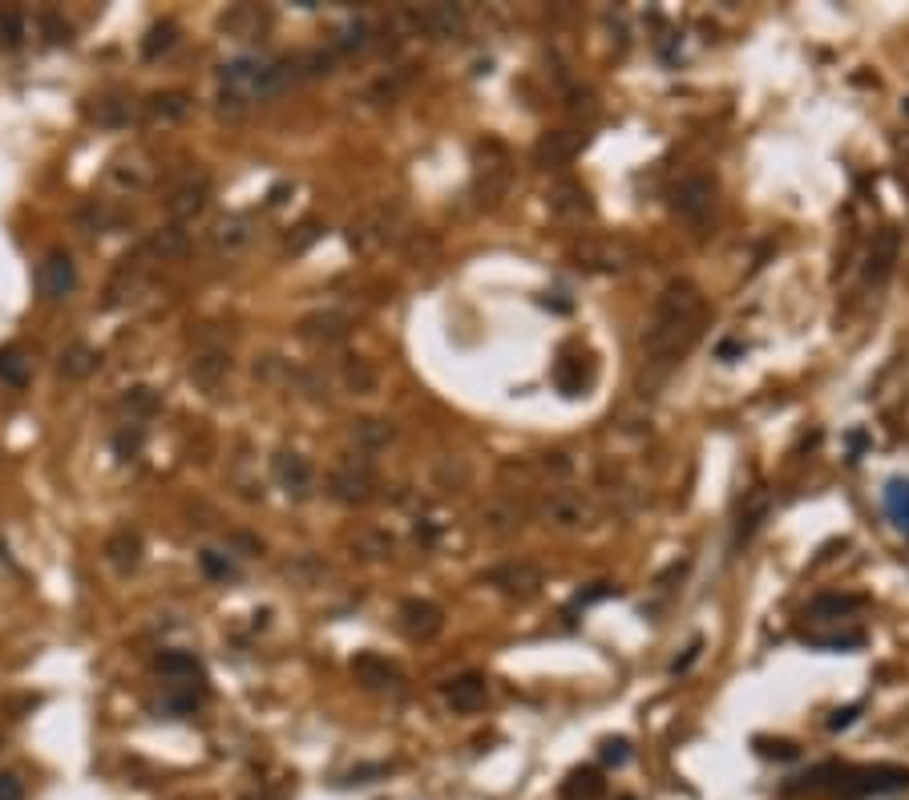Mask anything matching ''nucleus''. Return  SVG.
<instances>
[{
    "mask_svg": "<svg viewBox=\"0 0 909 800\" xmlns=\"http://www.w3.org/2000/svg\"><path fill=\"white\" fill-rule=\"evenodd\" d=\"M703 320H707V304H703V291L691 283V279H675L659 291L655 299V312H651V324L643 332V352H647V364L655 368H671L703 332Z\"/></svg>",
    "mask_w": 909,
    "mask_h": 800,
    "instance_id": "1",
    "label": "nucleus"
},
{
    "mask_svg": "<svg viewBox=\"0 0 909 800\" xmlns=\"http://www.w3.org/2000/svg\"><path fill=\"white\" fill-rule=\"evenodd\" d=\"M400 231H404V211H400L396 203H376V207H368V211L352 223L348 239H352V247L372 251V247L396 243V239H400Z\"/></svg>",
    "mask_w": 909,
    "mask_h": 800,
    "instance_id": "2",
    "label": "nucleus"
},
{
    "mask_svg": "<svg viewBox=\"0 0 909 800\" xmlns=\"http://www.w3.org/2000/svg\"><path fill=\"white\" fill-rule=\"evenodd\" d=\"M833 776H837V784L829 792L845 796V800H857V796H869V792H897V788L909 784L905 768H837Z\"/></svg>",
    "mask_w": 909,
    "mask_h": 800,
    "instance_id": "3",
    "label": "nucleus"
},
{
    "mask_svg": "<svg viewBox=\"0 0 909 800\" xmlns=\"http://www.w3.org/2000/svg\"><path fill=\"white\" fill-rule=\"evenodd\" d=\"M328 493L336 497V502H344V506L372 502V497H376V473H372V465L364 457H344L332 469V477H328Z\"/></svg>",
    "mask_w": 909,
    "mask_h": 800,
    "instance_id": "4",
    "label": "nucleus"
},
{
    "mask_svg": "<svg viewBox=\"0 0 909 800\" xmlns=\"http://www.w3.org/2000/svg\"><path fill=\"white\" fill-rule=\"evenodd\" d=\"M671 207L683 223L691 227H703L712 219V207H716V182L707 174H687L675 190H671Z\"/></svg>",
    "mask_w": 909,
    "mask_h": 800,
    "instance_id": "5",
    "label": "nucleus"
},
{
    "mask_svg": "<svg viewBox=\"0 0 909 800\" xmlns=\"http://www.w3.org/2000/svg\"><path fill=\"white\" fill-rule=\"evenodd\" d=\"M404 25H409L417 37L449 41L465 29V13L457 5H413V9H404Z\"/></svg>",
    "mask_w": 909,
    "mask_h": 800,
    "instance_id": "6",
    "label": "nucleus"
},
{
    "mask_svg": "<svg viewBox=\"0 0 909 800\" xmlns=\"http://www.w3.org/2000/svg\"><path fill=\"white\" fill-rule=\"evenodd\" d=\"M37 291L49 299V304H57V299H69L77 291V263L69 251H49L37 267Z\"/></svg>",
    "mask_w": 909,
    "mask_h": 800,
    "instance_id": "7",
    "label": "nucleus"
},
{
    "mask_svg": "<svg viewBox=\"0 0 909 800\" xmlns=\"http://www.w3.org/2000/svg\"><path fill=\"white\" fill-rule=\"evenodd\" d=\"M211 207V178L207 174H198V178H190V182H182L174 194H170V203H166V215H170V223H178V227H186V223H194L202 211Z\"/></svg>",
    "mask_w": 909,
    "mask_h": 800,
    "instance_id": "8",
    "label": "nucleus"
},
{
    "mask_svg": "<svg viewBox=\"0 0 909 800\" xmlns=\"http://www.w3.org/2000/svg\"><path fill=\"white\" fill-rule=\"evenodd\" d=\"M400 627H404L409 639L429 643V639H437L445 631V611L437 603H429V598H404V603H400Z\"/></svg>",
    "mask_w": 909,
    "mask_h": 800,
    "instance_id": "9",
    "label": "nucleus"
},
{
    "mask_svg": "<svg viewBox=\"0 0 909 800\" xmlns=\"http://www.w3.org/2000/svg\"><path fill=\"white\" fill-rule=\"evenodd\" d=\"M485 582L497 586L501 594H510V598H534L542 590V570L534 562H505V566L489 570Z\"/></svg>",
    "mask_w": 909,
    "mask_h": 800,
    "instance_id": "10",
    "label": "nucleus"
},
{
    "mask_svg": "<svg viewBox=\"0 0 909 800\" xmlns=\"http://www.w3.org/2000/svg\"><path fill=\"white\" fill-rule=\"evenodd\" d=\"M574 259H578V267H586V271H606V275H615V271H627L631 251H627L623 243H615V239H586V243L574 247Z\"/></svg>",
    "mask_w": 909,
    "mask_h": 800,
    "instance_id": "11",
    "label": "nucleus"
},
{
    "mask_svg": "<svg viewBox=\"0 0 909 800\" xmlns=\"http://www.w3.org/2000/svg\"><path fill=\"white\" fill-rule=\"evenodd\" d=\"M271 473H275L279 489H287L291 497H308V493H312V481H316V473H312L308 457L295 453V449L275 453V457H271Z\"/></svg>",
    "mask_w": 909,
    "mask_h": 800,
    "instance_id": "12",
    "label": "nucleus"
},
{
    "mask_svg": "<svg viewBox=\"0 0 909 800\" xmlns=\"http://www.w3.org/2000/svg\"><path fill=\"white\" fill-rule=\"evenodd\" d=\"M485 699H489L485 675H457V679L445 683V704H449L453 712H461V716L485 708Z\"/></svg>",
    "mask_w": 909,
    "mask_h": 800,
    "instance_id": "13",
    "label": "nucleus"
},
{
    "mask_svg": "<svg viewBox=\"0 0 909 800\" xmlns=\"http://www.w3.org/2000/svg\"><path fill=\"white\" fill-rule=\"evenodd\" d=\"M219 25H223V33L235 37V41H255V37L271 25V17H267L263 9H255V5H235V9H227V13L219 17Z\"/></svg>",
    "mask_w": 909,
    "mask_h": 800,
    "instance_id": "14",
    "label": "nucleus"
},
{
    "mask_svg": "<svg viewBox=\"0 0 909 800\" xmlns=\"http://www.w3.org/2000/svg\"><path fill=\"white\" fill-rule=\"evenodd\" d=\"M352 675H356V683H360V687H372V691H380V687H396V683H400L396 663H388V659H380V655H372V651H364V655H356V659H352Z\"/></svg>",
    "mask_w": 909,
    "mask_h": 800,
    "instance_id": "15",
    "label": "nucleus"
},
{
    "mask_svg": "<svg viewBox=\"0 0 909 800\" xmlns=\"http://www.w3.org/2000/svg\"><path fill=\"white\" fill-rule=\"evenodd\" d=\"M582 134H574V130H554V134H546L538 146H534V158H538V166H562V162H570L578 150H582Z\"/></svg>",
    "mask_w": 909,
    "mask_h": 800,
    "instance_id": "16",
    "label": "nucleus"
},
{
    "mask_svg": "<svg viewBox=\"0 0 909 800\" xmlns=\"http://www.w3.org/2000/svg\"><path fill=\"white\" fill-rule=\"evenodd\" d=\"M142 114L154 126H174V122H182L190 114V97L186 93H150L142 102Z\"/></svg>",
    "mask_w": 909,
    "mask_h": 800,
    "instance_id": "17",
    "label": "nucleus"
},
{
    "mask_svg": "<svg viewBox=\"0 0 909 800\" xmlns=\"http://www.w3.org/2000/svg\"><path fill=\"white\" fill-rule=\"evenodd\" d=\"M251 235H255V227H251L247 215H227V219L215 223L211 243H215L219 255H235V251H243V247L251 243Z\"/></svg>",
    "mask_w": 909,
    "mask_h": 800,
    "instance_id": "18",
    "label": "nucleus"
},
{
    "mask_svg": "<svg viewBox=\"0 0 909 800\" xmlns=\"http://www.w3.org/2000/svg\"><path fill=\"white\" fill-rule=\"evenodd\" d=\"M546 203H550V211L558 219H582V215H590V198H586V190L578 182H558L546 194Z\"/></svg>",
    "mask_w": 909,
    "mask_h": 800,
    "instance_id": "19",
    "label": "nucleus"
},
{
    "mask_svg": "<svg viewBox=\"0 0 909 800\" xmlns=\"http://www.w3.org/2000/svg\"><path fill=\"white\" fill-rule=\"evenodd\" d=\"M227 376H231V356H227V352H207V356H198V360L190 364V380H194L198 388H207V392H215Z\"/></svg>",
    "mask_w": 909,
    "mask_h": 800,
    "instance_id": "20",
    "label": "nucleus"
},
{
    "mask_svg": "<svg viewBox=\"0 0 909 800\" xmlns=\"http://www.w3.org/2000/svg\"><path fill=\"white\" fill-rule=\"evenodd\" d=\"M97 364H101L97 348H89V344H69V348L61 352L57 372H61L65 380H85V376H93V372H97Z\"/></svg>",
    "mask_w": 909,
    "mask_h": 800,
    "instance_id": "21",
    "label": "nucleus"
},
{
    "mask_svg": "<svg viewBox=\"0 0 909 800\" xmlns=\"http://www.w3.org/2000/svg\"><path fill=\"white\" fill-rule=\"evenodd\" d=\"M546 514L558 522V526H586L590 522V506L582 502L578 493H554L546 502Z\"/></svg>",
    "mask_w": 909,
    "mask_h": 800,
    "instance_id": "22",
    "label": "nucleus"
},
{
    "mask_svg": "<svg viewBox=\"0 0 909 800\" xmlns=\"http://www.w3.org/2000/svg\"><path fill=\"white\" fill-rule=\"evenodd\" d=\"M85 114H89L97 126H110V130L134 122V106L126 102V97H97V106H89Z\"/></svg>",
    "mask_w": 909,
    "mask_h": 800,
    "instance_id": "23",
    "label": "nucleus"
},
{
    "mask_svg": "<svg viewBox=\"0 0 909 800\" xmlns=\"http://www.w3.org/2000/svg\"><path fill=\"white\" fill-rule=\"evenodd\" d=\"M106 558L118 566V570H134L142 562V538L134 530H118L110 542H106Z\"/></svg>",
    "mask_w": 909,
    "mask_h": 800,
    "instance_id": "24",
    "label": "nucleus"
},
{
    "mask_svg": "<svg viewBox=\"0 0 909 800\" xmlns=\"http://www.w3.org/2000/svg\"><path fill=\"white\" fill-rule=\"evenodd\" d=\"M186 247H190V231H186V227H178V223H170V227L154 231V235H150V243H146V251H150V255H158V259H178Z\"/></svg>",
    "mask_w": 909,
    "mask_h": 800,
    "instance_id": "25",
    "label": "nucleus"
},
{
    "mask_svg": "<svg viewBox=\"0 0 909 800\" xmlns=\"http://www.w3.org/2000/svg\"><path fill=\"white\" fill-rule=\"evenodd\" d=\"M392 437H396L392 421H380V417H360V421H352V441H356L360 449H384Z\"/></svg>",
    "mask_w": 909,
    "mask_h": 800,
    "instance_id": "26",
    "label": "nucleus"
},
{
    "mask_svg": "<svg viewBox=\"0 0 909 800\" xmlns=\"http://www.w3.org/2000/svg\"><path fill=\"white\" fill-rule=\"evenodd\" d=\"M893 259H897V235H893V231H881L877 243H873V251H869V267H865L869 283H881V279L889 275Z\"/></svg>",
    "mask_w": 909,
    "mask_h": 800,
    "instance_id": "27",
    "label": "nucleus"
},
{
    "mask_svg": "<svg viewBox=\"0 0 909 800\" xmlns=\"http://www.w3.org/2000/svg\"><path fill=\"white\" fill-rule=\"evenodd\" d=\"M303 336H312V340H344L348 336V320L336 316V312H324V316H312V320H303Z\"/></svg>",
    "mask_w": 909,
    "mask_h": 800,
    "instance_id": "28",
    "label": "nucleus"
},
{
    "mask_svg": "<svg viewBox=\"0 0 909 800\" xmlns=\"http://www.w3.org/2000/svg\"><path fill=\"white\" fill-rule=\"evenodd\" d=\"M0 380L13 384V388L29 384V360L21 348H0Z\"/></svg>",
    "mask_w": 909,
    "mask_h": 800,
    "instance_id": "29",
    "label": "nucleus"
},
{
    "mask_svg": "<svg viewBox=\"0 0 909 800\" xmlns=\"http://www.w3.org/2000/svg\"><path fill=\"white\" fill-rule=\"evenodd\" d=\"M885 510L893 518V526H901L909 534V481H889L885 489Z\"/></svg>",
    "mask_w": 909,
    "mask_h": 800,
    "instance_id": "30",
    "label": "nucleus"
},
{
    "mask_svg": "<svg viewBox=\"0 0 909 800\" xmlns=\"http://www.w3.org/2000/svg\"><path fill=\"white\" fill-rule=\"evenodd\" d=\"M602 796V776L594 768H582L566 780V800H598Z\"/></svg>",
    "mask_w": 909,
    "mask_h": 800,
    "instance_id": "31",
    "label": "nucleus"
},
{
    "mask_svg": "<svg viewBox=\"0 0 909 800\" xmlns=\"http://www.w3.org/2000/svg\"><path fill=\"white\" fill-rule=\"evenodd\" d=\"M518 526H522V510H518V506H489V510H485V530L497 534V538L514 534Z\"/></svg>",
    "mask_w": 909,
    "mask_h": 800,
    "instance_id": "32",
    "label": "nucleus"
},
{
    "mask_svg": "<svg viewBox=\"0 0 909 800\" xmlns=\"http://www.w3.org/2000/svg\"><path fill=\"white\" fill-rule=\"evenodd\" d=\"M857 603H861V598H845V594H821L817 603L808 607V615H813V619H841V615H849Z\"/></svg>",
    "mask_w": 909,
    "mask_h": 800,
    "instance_id": "33",
    "label": "nucleus"
},
{
    "mask_svg": "<svg viewBox=\"0 0 909 800\" xmlns=\"http://www.w3.org/2000/svg\"><path fill=\"white\" fill-rule=\"evenodd\" d=\"M174 41H178V25H174V21H162V25H154V29H150V37L142 41V57H146V61H154V57H162Z\"/></svg>",
    "mask_w": 909,
    "mask_h": 800,
    "instance_id": "34",
    "label": "nucleus"
},
{
    "mask_svg": "<svg viewBox=\"0 0 909 800\" xmlns=\"http://www.w3.org/2000/svg\"><path fill=\"white\" fill-rule=\"evenodd\" d=\"M158 405H162V400H158L154 388H130V392L122 396V409H126L130 417H154Z\"/></svg>",
    "mask_w": 909,
    "mask_h": 800,
    "instance_id": "35",
    "label": "nucleus"
},
{
    "mask_svg": "<svg viewBox=\"0 0 909 800\" xmlns=\"http://www.w3.org/2000/svg\"><path fill=\"white\" fill-rule=\"evenodd\" d=\"M158 671L162 675H182V679H194L198 675V659L194 655H186V651H162L158 655Z\"/></svg>",
    "mask_w": 909,
    "mask_h": 800,
    "instance_id": "36",
    "label": "nucleus"
},
{
    "mask_svg": "<svg viewBox=\"0 0 909 800\" xmlns=\"http://www.w3.org/2000/svg\"><path fill=\"white\" fill-rule=\"evenodd\" d=\"M142 445H146V429H142V425H122V429L114 433V453H118L122 461L138 457Z\"/></svg>",
    "mask_w": 909,
    "mask_h": 800,
    "instance_id": "37",
    "label": "nucleus"
},
{
    "mask_svg": "<svg viewBox=\"0 0 909 800\" xmlns=\"http://www.w3.org/2000/svg\"><path fill=\"white\" fill-rule=\"evenodd\" d=\"M352 546H356L364 558H384V554H392V538H388V534H376V530H364Z\"/></svg>",
    "mask_w": 909,
    "mask_h": 800,
    "instance_id": "38",
    "label": "nucleus"
},
{
    "mask_svg": "<svg viewBox=\"0 0 909 800\" xmlns=\"http://www.w3.org/2000/svg\"><path fill=\"white\" fill-rule=\"evenodd\" d=\"M0 41L5 45H21L25 41V17L13 9H0Z\"/></svg>",
    "mask_w": 909,
    "mask_h": 800,
    "instance_id": "39",
    "label": "nucleus"
},
{
    "mask_svg": "<svg viewBox=\"0 0 909 800\" xmlns=\"http://www.w3.org/2000/svg\"><path fill=\"white\" fill-rule=\"evenodd\" d=\"M554 380H558V388H562L566 396L582 392V364H574V360H562V364H558V372H554Z\"/></svg>",
    "mask_w": 909,
    "mask_h": 800,
    "instance_id": "40",
    "label": "nucleus"
},
{
    "mask_svg": "<svg viewBox=\"0 0 909 800\" xmlns=\"http://www.w3.org/2000/svg\"><path fill=\"white\" fill-rule=\"evenodd\" d=\"M344 376H348V388H356V392H372V388H376V372H372L364 360H352Z\"/></svg>",
    "mask_w": 909,
    "mask_h": 800,
    "instance_id": "41",
    "label": "nucleus"
},
{
    "mask_svg": "<svg viewBox=\"0 0 909 800\" xmlns=\"http://www.w3.org/2000/svg\"><path fill=\"white\" fill-rule=\"evenodd\" d=\"M364 45H368V25H364V21L348 25V29L336 37V49H340V53H352V49H364Z\"/></svg>",
    "mask_w": 909,
    "mask_h": 800,
    "instance_id": "42",
    "label": "nucleus"
},
{
    "mask_svg": "<svg viewBox=\"0 0 909 800\" xmlns=\"http://www.w3.org/2000/svg\"><path fill=\"white\" fill-rule=\"evenodd\" d=\"M764 514H768V502H764V497H760V502H756V506H752V510L744 514V518H740V534H736V538H740V542H748V538H752V534L760 530Z\"/></svg>",
    "mask_w": 909,
    "mask_h": 800,
    "instance_id": "43",
    "label": "nucleus"
},
{
    "mask_svg": "<svg viewBox=\"0 0 909 800\" xmlns=\"http://www.w3.org/2000/svg\"><path fill=\"white\" fill-rule=\"evenodd\" d=\"M316 239H320V227H316V223H303V227H295V235L287 239V251L299 255V251H308Z\"/></svg>",
    "mask_w": 909,
    "mask_h": 800,
    "instance_id": "44",
    "label": "nucleus"
},
{
    "mask_svg": "<svg viewBox=\"0 0 909 800\" xmlns=\"http://www.w3.org/2000/svg\"><path fill=\"white\" fill-rule=\"evenodd\" d=\"M198 562H202V570H207L211 578H231V574H235V566H231L227 558H219L215 550H202V558H198Z\"/></svg>",
    "mask_w": 909,
    "mask_h": 800,
    "instance_id": "45",
    "label": "nucleus"
},
{
    "mask_svg": "<svg viewBox=\"0 0 909 800\" xmlns=\"http://www.w3.org/2000/svg\"><path fill=\"white\" fill-rule=\"evenodd\" d=\"M0 800H25V780L17 772H0Z\"/></svg>",
    "mask_w": 909,
    "mask_h": 800,
    "instance_id": "46",
    "label": "nucleus"
},
{
    "mask_svg": "<svg viewBox=\"0 0 909 800\" xmlns=\"http://www.w3.org/2000/svg\"><path fill=\"white\" fill-rule=\"evenodd\" d=\"M41 29L49 33V41H69V25H65L57 13H45V17H41Z\"/></svg>",
    "mask_w": 909,
    "mask_h": 800,
    "instance_id": "47",
    "label": "nucleus"
},
{
    "mask_svg": "<svg viewBox=\"0 0 909 800\" xmlns=\"http://www.w3.org/2000/svg\"><path fill=\"white\" fill-rule=\"evenodd\" d=\"M627 756H631L627 752V740H606L602 744V760L606 764H627Z\"/></svg>",
    "mask_w": 909,
    "mask_h": 800,
    "instance_id": "48",
    "label": "nucleus"
},
{
    "mask_svg": "<svg viewBox=\"0 0 909 800\" xmlns=\"http://www.w3.org/2000/svg\"><path fill=\"white\" fill-rule=\"evenodd\" d=\"M853 716H857V708H845V712H837V716L829 720V728H833V732H837V728H849V724H853Z\"/></svg>",
    "mask_w": 909,
    "mask_h": 800,
    "instance_id": "49",
    "label": "nucleus"
},
{
    "mask_svg": "<svg viewBox=\"0 0 909 800\" xmlns=\"http://www.w3.org/2000/svg\"><path fill=\"white\" fill-rule=\"evenodd\" d=\"M0 748H5V736H0Z\"/></svg>",
    "mask_w": 909,
    "mask_h": 800,
    "instance_id": "50",
    "label": "nucleus"
}]
</instances>
